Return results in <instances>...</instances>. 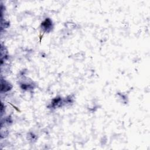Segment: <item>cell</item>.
I'll list each match as a JSON object with an SVG mask.
<instances>
[{"mask_svg": "<svg viewBox=\"0 0 150 150\" xmlns=\"http://www.w3.org/2000/svg\"><path fill=\"white\" fill-rule=\"evenodd\" d=\"M52 25V22L49 18H46V20L42 23V27L43 29H44L45 31L49 32L51 30Z\"/></svg>", "mask_w": 150, "mask_h": 150, "instance_id": "1", "label": "cell"}]
</instances>
